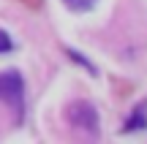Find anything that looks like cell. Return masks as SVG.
I'll list each match as a JSON object with an SVG mask.
<instances>
[{
	"mask_svg": "<svg viewBox=\"0 0 147 144\" xmlns=\"http://www.w3.org/2000/svg\"><path fill=\"white\" fill-rule=\"evenodd\" d=\"M14 49V41H11V35L5 30H0V54H5V52H11Z\"/></svg>",
	"mask_w": 147,
	"mask_h": 144,
	"instance_id": "obj_5",
	"label": "cell"
},
{
	"mask_svg": "<svg viewBox=\"0 0 147 144\" xmlns=\"http://www.w3.org/2000/svg\"><path fill=\"white\" fill-rule=\"evenodd\" d=\"M63 3H65V8H68V11H74V14H87V11L95 8L98 0H63Z\"/></svg>",
	"mask_w": 147,
	"mask_h": 144,
	"instance_id": "obj_4",
	"label": "cell"
},
{
	"mask_svg": "<svg viewBox=\"0 0 147 144\" xmlns=\"http://www.w3.org/2000/svg\"><path fill=\"white\" fill-rule=\"evenodd\" d=\"M65 52H68V57L74 60V63H82V65H84V68H87V71H90V74H93V71H95V68H93V65H90V63H87V60H84V54H79V52H74V49H65Z\"/></svg>",
	"mask_w": 147,
	"mask_h": 144,
	"instance_id": "obj_6",
	"label": "cell"
},
{
	"mask_svg": "<svg viewBox=\"0 0 147 144\" xmlns=\"http://www.w3.org/2000/svg\"><path fill=\"white\" fill-rule=\"evenodd\" d=\"M139 128H147V103H139L125 120V131H139Z\"/></svg>",
	"mask_w": 147,
	"mask_h": 144,
	"instance_id": "obj_3",
	"label": "cell"
},
{
	"mask_svg": "<svg viewBox=\"0 0 147 144\" xmlns=\"http://www.w3.org/2000/svg\"><path fill=\"white\" fill-rule=\"evenodd\" d=\"M0 103L14 112L16 123L25 120V79L16 68L0 71Z\"/></svg>",
	"mask_w": 147,
	"mask_h": 144,
	"instance_id": "obj_1",
	"label": "cell"
},
{
	"mask_svg": "<svg viewBox=\"0 0 147 144\" xmlns=\"http://www.w3.org/2000/svg\"><path fill=\"white\" fill-rule=\"evenodd\" d=\"M22 3H25L27 8H41V3H44V0H22Z\"/></svg>",
	"mask_w": 147,
	"mask_h": 144,
	"instance_id": "obj_7",
	"label": "cell"
},
{
	"mask_svg": "<svg viewBox=\"0 0 147 144\" xmlns=\"http://www.w3.org/2000/svg\"><path fill=\"white\" fill-rule=\"evenodd\" d=\"M65 120H68L71 128L87 133L90 139L101 133V117H98V109L93 106L90 101H74L65 106Z\"/></svg>",
	"mask_w": 147,
	"mask_h": 144,
	"instance_id": "obj_2",
	"label": "cell"
}]
</instances>
